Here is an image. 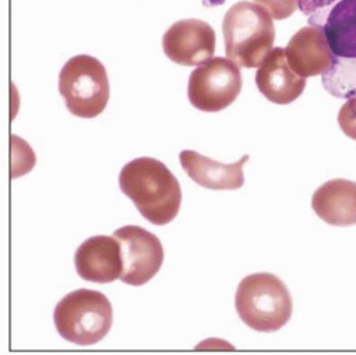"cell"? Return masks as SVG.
<instances>
[{"label":"cell","instance_id":"obj_1","mask_svg":"<svg viewBox=\"0 0 356 355\" xmlns=\"http://www.w3.org/2000/svg\"><path fill=\"white\" fill-rule=\"evenodd\" d=\"M118 183L140 214L156 226L171 223L180 212L181 186L167 166L156 159L129 161L122 168Z\"/></svg>","mask_w":356,"mask_h":355},{"label":"cell","instance_id":"obj_2","mask_svg":"<svg viewBox=\"0 0 356 355\" xmlns=\"http://www.w3.org/2000/svg\"><path fill=\"white\" fill-rule=\"evenodd\" d=\"M309 24L322 26L334 56L322 86L338 99L356 96V0H339L334 6L309 17Z\"/></svg>","mask_w":356,"mask_h":355},{"label":"cell","instance_id":"obj_3","mask_svg":"<svg viewBox=\"0 0 356 355\" xmlns=\"http://www.w3.org/2000/svg\"><path fill=\"white\" fill-rule=\"evenodd\" d=\"M222 33L227 57L236 66L247 69L261 66L275 40L270 12L247 0L235 3L225 13Z\"/></svg>","mask_w":356,"mask_h":355},{"label":"cell","instance_id":"obj_4","mask_svg":"<svg viewBox=\"0 0 356 355\" xmlns=\"http://www.w3.org/2000/svg\"><path fill=\"white\" fill-rule=\"evenodd\" d=\"M235 310L250 329L275 333L291 320L292 299L286 285L274 274L245 277L235 294Z\"/></svg>","mask_w":356,"mask_h":355},{"label":"cell","instance_id":"obj_5","mask_svg":"<svg viewBox=\"0 0 356 355\" xmlns=\"http://www.w3.org/2000/svg\"><path fill=\"white\" fill-rule=\"evenodd\" d=\"M53 320L57 333L66 341L88 347L110 333L113 307L103 292L81 288L60 300Z\"/></svg>","mask_w":356,"mask_h":355},{"label":"cell","instance_id":"obj_6","mask_svg":"<svg viewBox=\"0 0 356 355\" xmlns=\"http://www.w3.org/2000/svg\"><path fill=\"white\" fill-rule=\"evenodd\" d=\"M58 90L73 116L97 117L110 99L107 70L93 56H74L60 70Z\"/></svg>","mask_w":356,"mask_h":355},{"label":"cell","instance_id":"obj_7","mask_svg":"<svg viewBox=\"0 0 356 355\" xmlns=\"http://www.w3.org/2000/svg\"><path fill=\"white\" fill-rule=\"evenodd\" d=\"M243 90V74L232 61L213 57L191 73L188 100L201 110L216 113L231 106Z\"/></svg>","mask_w":356,"mask_h":355},{"label":"cell","instance_id":"obj_8","mask_svg":"<svg viewBox=\"0 0 356 355\" xmlns=\"http://www.w3.org/2000/svg\"><path fill=\"white\" fill-rule=\"evenodd\" d=\"M113 235L122 246L123 283L140 287L157 276L164 261V248L153 232L138 226H126Z\"/></svg>","mask_w":356,"mask_h":355},{"label":"cell","instance_id":"obj_9","mask_svg":"<svg viewBox=\"0 0 356 355\" xmlns=\"http://www.w3.org/2000/svg\"><path fill=\"white\" fill-rule=\"evenodd\" d=\"M163 50L171 62L181 66H200L216 52L214 29L202 20L186 19L170 26L163 36Z\"/></svg>","mask_w":356,"mask_h":355},{"label":"cell","instance_id":"obj_10","mask_svg":"<svg viewBox=\"0 0 356 355\" xmlns=\"http://www.w3.org/2000/svg\"><path fill=\"white\" fill-rule=\"evenodd\" d=\"M74 267L77 274L92 283L106 284L120 280L123 274L122 246L115 237H90L74 254Z\"/></svg>","mask_w":356,"mask_h":355},{"label":"cell","instance_id":"obj_11","mask_svg":"<svg viewBox=\"0 0 356 355\" xmlns=\"http://www.w3.org/2000/svg\"><path fill=\"white\" fill-rule=\"evenodd\" d=\"M285 53L291 69L305 79L322 76L334 65L332 50L319 24L300 29L289 40Z\"/></svg>","mask_w":356,"mask_h":355},{"label":"cell","instance_id":"obj_12","mask_svg":"<svg viewBox=\"0 0 356 355\" xmlns=\"http://www.w3.org/2000/svg\"><path fill=\"white\" fill-rule=\"evenodd\" d=\"M255 83L258 90L275 104H289L298 99L307 86L305 77L296 74L282 47H275L261 63Z\"/></svg>","mask_w":356,"mask_h":355},{"label":"cell","instance_id":"obj_13","mask_svg":"<svg viewBox=\"0 0 356 355\" xmlns=\"http://www.w3.org/2000/svg\"><path fill=\"white\" fill-rule=\"evenodd\" d=\"M250 156L232 164L214 161L193 150L180 153V163L190 179L198 186L211 190H238L244 186V164Z\"/></svg>","mask_w":356,"mask_h":355},{"label":"cell","instance_id":"obj_14","mask_svg":"<svg viewBox=\"0 0 356 355\" xmlns=\"http://www.w3.org/2000/svg\"><path fill=\"white\" fill-rule=\"evenodd\" d=\"M312 209L331 226L356 224V183L345 179L326 182L314 193Z\"/></svg>","mask_w":356,"mask_h":355},{"label":"cell","instance_id":"obj_15","mask_svg":"<svg viewBox=\"0 0 356 355\" xmlns=\"http://www.w3.org/2000/svg\"><path fill=\"white\" fill-rule=\"evenodd\" d=\"M338 123L341 130L349 139L356 140V96L349 97L341 107L338 114Z\"/></svg>","mask_w":356,"mask_h":355},{"label":"cell","instance_id":"obj_16","mask_svg":"<svg viewBox=\"0 0 356 355\" xmlns=\"http://www.w3.org/2000/svg\"><path fill=\"white\" fill-rule=\"evenodd\" d=\"M270 12L273 19L284 20L298 9V0H255Z\"/></svg>","mask_w":356,"mask_h":355},{"label":"cell","instance_id":"obj_17","mask_svg":"<svg viewBox=\"0 0 356 355\" xmlns=\"http://www.w3.org/2000/svg\"><path fill=\"white\" fill-rule=\"evenodd\" d=\"M337 2L339 0H298V8L304 15L311 16L319 10L334 6Z\"/></svg>","mask_w":356,"mask_h":355}]
</instances>
